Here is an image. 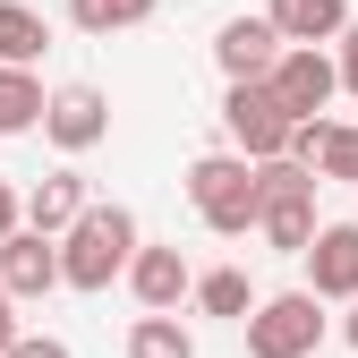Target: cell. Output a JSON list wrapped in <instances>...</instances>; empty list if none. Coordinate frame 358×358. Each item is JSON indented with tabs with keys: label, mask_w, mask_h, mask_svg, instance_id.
Returning a JSON list of instances; mask_svg holds the SVG:
<instances>
[{
	"label": "cell",
	"mask_w": 358,
	"mask_h": 358,
	"mask_svg": "<svg viewBox=\"0 0 358 358\" xmlns=\"http://www.w3.org/2000/svg\"><path fill=\"white\" fill-rule=\"evenodd\" d=\"M196 307H205V316H222V324H248L256 316V282L239 273V264H213V273H196Z\"/></svg>",
	"instance_id": "obj_15"
},
{
	"label": "cell",
	"mask_w": 358,
	"mask_h": 358,
	"mask_svg": "<svg viewBox=\"0 0 358 358\" xmlns=\"http://www.w3.org/2000/svg\"><path fill=\"white\" fill-rule=\"evenodd\" d=\"M137 248H145V239H137V213H128V205H94V213L60 239V282L94 299V290H111L128 264H137Z\"/></svg>",
	"instance_id": "obj_1"
},
{
	"label": "cell",
	"mask_w": 358,
	"mask_h": 358,
	"mask_svg": "<svg viewBox=\"0 0 358 358\" xmlns=\"http://www.w3.org/2000/svg\"><path fill=\"white\" fill-rule=\"evenodd\" d=\"M128 358H196V341L179 316H137L128 324Z\"/></svg>",
	"instance_id": "obj_19"
},
{
	"label": "cell",
	"mask_w": 358,
	"mask_h": 358,
	"mask_svg": "<svg viewBox=\"0 0 358 358\" xmlns=\"http://www.w3.org/2000/svg\"><path fill=\"white\" fill-rule=\"evenodd\" d=\"M0 290H9V299L69 290V282H60V239H43V231H17L9 248H0Z\"/></svg>",
	"instance_id": "obj_10"
},
{
	"label": "cell",
	"mask_w": 358,
	"mask_h": 358,
	"mask_svg": "<svg viewBox=\"0 0 358 358\" xmlns=\"http://www.w3.org/2000/svg\"><path fill=\"white\" fill-rule=\"evenodd\" d=\"M264 17L290 52H324V43L350 34V0H264Z\"/></svg>",
	"instance_id": "obj_9"
},
{
	"label": "cell",
	"mask_w": 358,
	"mask_h": 358,
	"mask_svg": "<svg viewBox=\"0 0 358 358\" xmlns=\"http://www.w3.org/2000/svg\"><path fill=\"white\" fill-rule=\"evenodd\" d=\"M43 137H52L60 154H94L111 137V103H103V85H60L52 111H43Z\"/></svg>",
	"instance_id": "obj_8"
},
{
	"label": "cell",
	"mask_w": 358,
	"mask_h": 358,
	"mask_svg": "<svg viewBox=\"0 0 358 358\" xmlns=\"http://www.w3.org/2000/svg\"><path fill=\"white\" fill-rule=\"evenodd\" d=\"M128 290H137L145 316H171L179 299H196V273L179 248H137V264H128Z\"/></svg>",
	"instance_id": "obj_11"
},
{
	"label": "cell",
	"mask_w": 358,
	"mask_h": 358,
	"mask_svg": "<svg viewBox=\"0 0 358 358\" xmlns=\"http://www.w3.org/2000/svg\"><path fill=\"white\" fill-rule=\"evenodd\" d=\"M43 111H52L43 77H34V69H0V137H26V128H43Z\"/></svg>",
	"instance_id": "obj_17"
},
{
	"label": "cell",
	"mask_w": 358,
	"mask_h": 358,
	"mask_svg": "<svg viewBox=\"0 0 358 358\" xmlns=\"http://www.w3.org/2000/svg\"><path fill=\"white\" fill-rule=\"evenodd\" d=\"M43 43H52V26H43V9H26V0H0V69H34Z\"/></svg>",
	"instance_id": "obj_16"
},
{
	"label": "cell",
	"mask_w": 358,
	"mask_h": 358,
	"mask_svg": "<svg viewBox=\"0 0 358 358\" xmlns=\"http://www.w3.org/2000/svg\"><path fill=\"white\" fill-rule=\"evenodd\" d=\"M17 341H26V333H17V299H9V290H0V358H9Z\"/></svg>",
	"instance_id": "obj_22"
},
{
	"label": "cell",
	"mask_w": 358,
	"mask_h": 358,
	"mask_svg": "<svg viewBox=\"0 0 358 358\" xmlns=\"http://www.w3.org/2000/svg\"><path fill=\"white\" fill-rule=\"evenodd\" d=\"M9 358H69V341H52V333H26Z\"/></svg>",
	"instance_id": "obj_21"
},
{
	"label": "cell",
	"mask_w": 358,
	"mask_h": 358,
	"mask_svg": "<svg viewBox=\"0 0 358 358\" xmlns=\"http://www.w3.org/2000/svg\"><path fill=\"white\" fill-rule=\"evenodd\" d=\"M188 205H196V222L213 239H239V231H256V162L248 154H196L188 162Z\"/></svg>",
	"instance_id": "obj_3"
},
{
	"label": "cell",
	"mask_w": 358,
	"mask_h": 358,
	"mask_svg": "<svg viewBox=\"0 0 358 358\" xmlns=\"http://www.w3.org/2000/svg\"><path fill=\"white\" fill-rule=\"evenodd\" d=\"M324 341V299L316 290H273L248 316V358H316Z\"/></svg>",
	"instance_id": "obj_4"
},
{
	"label": "cell",
	"mask_w": 358,
	"mask_h": 358,
	"mask_svg": "<svg viewBox=\"0 0 358 358\" xmlns=\"http://www.w3.org/2000/svg\"><path fill=\"white\" fill-rule=\"evenodd\" d=\"M17 231H26V196H17V188H9V179H0V248H9V239H17Z\"/></svg>",
	"instance_id": "obj_20"
},
{
	"label": "cell",
	"mask_w": 358,
	"mask_h": 358,
	"mask_svg": "<svg viewBox=\"0 0 358 358\" xmlns=\"http://www.w3.org/2000/svg\"><path fill=\"white\" fill-rule=\"evenodd\" d=\"M350 350H358V316H350Z\"/></svg>",
	"instance_id": "obj_24"
},
{
	"label": "cell",
	"mask_w": 358,
	"mask_h": 358,
	"mask_svg": "<svg viewBox=\"0 0 358 358\" xmlns=\"http://www.w3.org/2000/svg\"><path fill=\"white\" fill-rule=\"evenodd\" d=\"M341 94V60L333 52H282V69H273V103L307 128V120H324V103Z\"/></svg>",
	"instance_id": "obj_7"
},
{
	"label": "cell",
	"mask_w": 358,
	"mask_h": 358,
	"mask_svg": "<svg viewBox=\"0 0 358 358\" xmlns=\"http://www.w3.org/2000/svg\"><path fill=\"white\" fill-rule=\"evenodd\" d=\"M341 85L358 94V17H350V34H341Z\"/></svg>",
	"instance_id": "obj_23"
},
{
	"label": "cell",
	"mask_w": 358,
	"mask_h": 358,
	"mask_svg": "<svg viewBox=\"0 0 358 358\" xmlns=\"http://www.w3.org/2000/svg\"><path fill=\"white\" fill-rule=\"evenodd\" d=\"M145 17H154V0H69V26L77 34H128Z\"/></svg>",
	"instance_id": "obj_18"
},
{
	"label": "cell",
	"mask_w": 358,
	"mask_h": 358,
	"mask_svg": "<svg viewBox=\"0 0 358 358\" xmlns=\"http://www.w3.org/2000/svg\"><path fill=\"white\" fill-rule=\"evenodd\" d=\"M222 137L248 162H282L290 137H299V120L273 103V85H231V94H222Z\"/></svg>",
	"instance_id": "obj_5"
},
{
	"label": "cell",
	"mask_w": 358,
	"mask_h": 358,
	"mask_svg": "<svg viewBox=\"0 0 358 358\" xmlns=\"http://www.w3.org/2000/svg\"><path fill=\"white\" fill-rule=\"evenodd\" d=\"M290 162H307L316 179H350L358 188V128L350 120H307L290 137Z\"/></svg>",
	"instance_id": "obj_13"
},
{
	"label": "cell",
	"mask_w": 358,
	"mask_h": 358,
	"mask_svg": "<svg viewBox=\"0 0 358 358\" xmlns=\"http://www.w3.org/2000/svg\"><path fill=\"white\" fill-rule=\"evenodd\" d=\"M307 290L316 299H358V222H324L307 248Z\"/></svg>",
	"instance_id": "obj_12"
},
{
	"label": "cell",
	"mask_w": 358,
	"mask_h": 358,
	"mask_svg": "<svg viewBox=\"0 0 358 358\" xmlns=\"http://www.w3.org/2000/svg\"><path fill=\"white\" fill-rule=\"evenodd\" d=\"M282 52H290V43L273 34V17H222V34H213V69L231 85H273Z\"/></svg>",
	"instance_id": "obj_6"
},
{
	"label": "cell",
	"mask_w": 358,
	"mask_h": 358,
	"mask_svg": "<svg viewBox=\"0 0 358 358\" xmlns=\"http://www.w3.org/2000/svg\"><path fill=\"white\" fill-rule=\"evenodd\" d=\"M316 188H324V179L316 171H307V162H256V231L264 239H273L282 256H307V248H316V231H324V222H316Z\"/></svg>",
	"instance_id": "obj_2"
},
{
	"label": "cell",
	"mask_w": 358,
	"mask_h": 358,
	"mask_svg": "<svg viewBox=\"0 0 358 358\" xmlns=\"http://www.w3.org/2000/svg\"><path fill=\"white\" fill-rule=\"evenodd\" d=\"M85 213H94L85 179H77V171H52V179H34V196H26V231H43V239H69Z\"/></svg>",
	"instance_id": "obj_14"
}]
</instances>
